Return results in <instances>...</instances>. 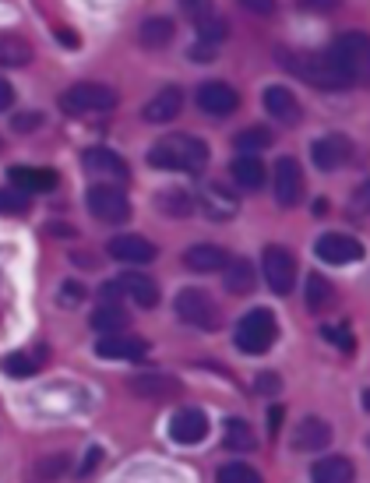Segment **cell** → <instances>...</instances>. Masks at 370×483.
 I'll return each instance as SVG.
<instances>
[{
	"label": "cell",
	"mask_w": 370,
	"mask_h": 483,
	"mask_svg": "<svg viewBox=\"0 0 370 483\" xmlns=\"http://www.w3.org/2000/svg\"><path fill=\"white\" fill-rule=\"evenodd\" d=\"M208 162V145L194 134H166L149 149V166L152 169H169V173H202Z\"/></svg>",
	"instance_id": "obj_1"
},
{
	"label": "cell",
	"mask_w": 370,
	"mask_h": 483,
	"mask_svg": "<svg viewBox=\"0 0 370 483\" xmlns=\"http://www.w3.org/2000/svg\"><path fill=\"white\" fill-rule=\"evenodd\" d=\"M329 68L335 71V78L342 81V88H349L353 81L364 78L367 71V36L364 32H346L329 46L325 53Z\"/></svg>",
	"instance_id": "obj_2"
},
{
	"label": "cell",
	"mask_w": 370,
	"mask_h": 483,
	"mask_svg": "<svg viewBox=\"0 0 370 483\" xmlns=\"http://www.w3.org/2000/svg\"><path fill=\"white\" fill-rule=\"evenodd\" d=\"M113 106H117V92L110 85H99V81H78V85L60 92V110L71 114V117L110 114Z\"/></svg>",
	"instance_id": "obj_3"
},
{
	"label": "cell",
	"mask_w": 370,
	"mask_h": 483,
	"mask_svg": "<svg viewBox=\"0 0 370 483\" xmlns=\"http://www.w3.org/2000/svg\"><path fill=\"white\" fill-rule=\"evenodd\" d=\"M275 339H279V322H275V314L265 311V307H257V311L244 314L240 324H237V335H233L237 350L247 353V357H261V353H268V350L275 346Z\"/></svg>",
	"instance_id": "obj_4"
},
{
	"label": "cell",
	"mask_w": 370,
	"mask_h": 483,
	"mask_svg": "<svg viewBox=\"0 0 370 483\" xmlns=\"http://www.w3.org/2000/svg\"><path fill=\"white\" fill-rule=\"evenodd\" d=\"M279 57V64L293 71L300 81H307V85H314V88H342V81L335 78V71L329 68V60H325V53H307V50H279L275 53Z\"/></svg>",
	"instance_id": "obj_5"
},
{
	"label": "cell",
	"mask_w": 370,
	"mask_h": 483,
	"mask_svg": "<svg viewBox=\"0 0 370 483\" xmlns=\"http://www.w3.org/2000/svg\"><path fill=\"white\" fill-rule=\"evenodd\" d=\"M85 205H88V212L99 223H110V226L131 219V198H127V191L117 187V184H95V187H88L85 191Z\"/></svg>",
	"instance_id": "obj_6"
},
{
	"label": "cell",
	"mask_w": 370,
	"mask_h": 483,
	"mask_svg": "<svg viewBox=\"0 0 370 483\" xmlns=\"http://www.w3.org/2000/svg\"><path fill=\"white\" fill-rule=\"evenodd\" d=\"M173 307H176V318L184 324H191V328H202V332H215L219 328V307H215V300L208 296L205 289H198V286L180 289Z\"/></svg>",
	"instance_id": "obj_7"
},
{
	"label": "cell",
	"mask_w": 370,
	"mask_h": 483,
	"mask_svg": "<svg viewBox=\"0 0 370 483\" xmlns=\"http://www.w3.org/2000/svg\"><path fill=\"white\" fill-rule=\"evenodd\" d=\"M261 272H265V282L279 293V296H286L293 293V286H296V258L289 254L286 247H279V243H272V247H265V254H261Z\"/></svg>",
	"instance_id": "obj_8"
},
{
	"label": "cell",
	"mask_w": 370,
	"mask_h": 483,
	"mask_svg": "<svg viewBox=\"0 0 370 483\" xmlns=\"http://www.w3.org/2000/svg\"><path fill=\"white\" fill-rule=\"evenodd\" d=\"M311 159H314L318 169L335 173V169H342V166H349L356 159V149H353V141L346 134H325V138H318L311 145Z\"/></svg>",
	"instance_id": "obj_9"
},
{
	"label": "cell",
	"mask_w": 370,
	"mask_h": 483,
	"mask_svg": "<svg viewBox=\"0 0 370 483\" xmlns=\"http://www.w3.org/2000/svg\"><path fill=\"white\" fill-rule=\"evenodd\" d=\"M272 191H275V202L283 208H293V205L303 198V169L293 156H283L275 162V173H272Z\"/></svg>",
	"instance_id": "obj_10"
},
{
	"label": "cell",
	"mask_w": 370,
	"mask_h": 483,
	"mask_svg": "<svg viewBox=\"0 0 370 483\" xmlns=\"http://www.w3.org/2000/svg\"><path fill=\"white\" fill-rule=\"evenodd\" d=\"M208 434V416L198 409V406H184L169 416V438L176 444H202Z\"/></svg>",
	"instance_id": "obj_11"
},
{
	"label": "cell",
	"mask_w": 370,
	"mask_h": 483,
	"mask_svg": "<svg viewBox=\"0 0 370 483\" xmlns=\"http://www.w3.org/2000/svg\"><path fill=\"white\" fill-rule=\"evenodd\" d=\"M198 205H202V212H205L208 219H215V223H230V219L240 212V198H237V191H233V187H226V184H219V180H212V184L202 187Z\"/></svg>",
	"instance_id": "obj_12"
},
{
	"label": "cell",
	"mask_w": 370,
	"mask_h": 483,
	"mask_svg": "<svg viewBox=\"0 0 370 483\" xmlns=\"http://www.w3.org/2000/svg\"><path fill=\"white\" fill-rule=\"evenodd\" d=\"M85 169L92 173V177H99V184H106V180H113V184H123V180H131V169H127V162L113 152V149H103V145H95V149H85Z\"/></svg>",
	"instance_id": "obj_13"
},
{
	"label": "cell",
	"mask_w": 370,
	"mask_h": 483,
	"mask_svg": "<svg viewBox=\"0 0 370 483\" xmlns=\"http://www.w3.org/2000/svg\"><path fill=\"white\" fill-rule=\"evenodd\" d=\"M198 106L205 110L208 117H230L240 106V92L226 81H205L198 88Z\"/></svg>",
	"instance_id": "obj_14"
},
{
	"label": "cell",
	"mask_w": 370,
	"mask_h": 483,
	"mask_svg": "<svg viewBox=\"0 0 370 483\" xmlns=\"http://www.w3.org/2000/svg\"><path fill=\"white\" fill-rule=\"evenodd\" d=\"M106 251L121 265H149L156 258V243H149L141 233H121L106 243Z\"/></svg>",
	"instance_id": "obj_15"
},
{
	"label": "cell",
	"mask_w": 370,
	"mask_h": 483,
	"mask_svg": "<svg viewBox=\"0 0 370 483\" xmlns=\"http://www.w3.org/2000/svg\"><path fill=\"white\" fill-rule=\"evenodd\" d=\"M314 254L325 261V265H349V261H360L364 258V247L346 237V233H325L321 241L314 243Z\"/></svg>",
	"instance_id": "obj_16"
},
{
	"label": "cell",
	"mask_w": 370,
	"mask_h": 483,
	"mask_svg": "<svg viewBox=\"0 0 370 483\" xmlns=\"http://www.w3.org/2000/svg\"><path fill=\"white\" fill-rule=\"evenodd\" d=\"M95 357L103 360H145L149 357V346L134 335H99L95 342Z\"/></svg>",
	"instance_id": "obj_17"
},
{
	"label": "cell",
	"mask_w": 370,
	"mask_h": 483,
	"mask_svg": "<svg viewBox=\"0 0 370 483\" xmlns=\"http://www.w3.org/2000/svg\"><path fill=\"white\" fill-rule=\"evenodd\" d=\"M261 103H265V110H268V117L279 123H300L303 117V110H300V103H296V96L289 92L286 85H268L265 92H261Z\"/></svg>",
	"instance_id": "obj_18"
},
{
	"label": "cell",
	"mask_w": 370,
	"mask_h": 483,
	"mask_svg": "<svg viewBox=\"0 0 370 483\" xmlns=\"http://www.w3.org/2000/svg\"><path fill=\"white\" fill-rule=\"evenodd\" d=\"M184 265L198 276H212V272H222L230 265V254L219 243H191L184 251Z\"/></svg>",
	"instance_id": "obj_19"
},
{
	"label": "cell",
	"mask_w": 370,
	"mask_h": 483,
	"mask_svg": "<svg viewBox=\"0 0 370 483\" xmlns=\"http://www.w3.org/2000/svg\"><path fill=\"white\" fill-rule=\"evenodd\" d=\"M7 180H11V187H18L25 195H50L60 184V177L53 169H32V166H11Z\"/></svg>",
	"instance_id": "obj_20"
},
{
	"label": "cell",
	"mask_w": 370,
	"mask_h": 483,
	"mask_svg": "<svg viewBox=\"0 0 370 483\" xmlns=\"http://www.w3.org/2000/svg\"><path fill=\"white\" fill-rule=\"evenodd\" d=\"M180 110H184V88H176V85H166L159 88L152 99H149V106H145V121L149 123H169L180 117Z\"/></svg>",
	"instance_id": "obj_21"
},
{
	"label": "cell",
	"mask_w": 370,
	"mask_h": 483,
	"mask_svg": "<svg viewBox=\"0 0 370 483\" xmlns=\"http://www.w3.org/2000/svg\"><path fill=\"white\" fill-rule=\"evenodd\" d=\"M331 444V427L321 416H303L293 431V448L296 451H325Z\"/></svg>",
	"instance_id": "obj_22"
},
{
	"label": "cell",
	"mask_w": 370,
	"mask_h": 483,
	"mask_svg": "<svg viewBox=\"0 0 370 483\" xmlns=\"http://www.w3.org/2000/svg\"><path fill=\"white\" fill-rule=\"evenodd\" d=\"M117 289L127 293V300H134L138 307H156L159 304V286L152 276H145V272H123L121 282H117Z\"/></svg>",
	"instance_id": "obj_23"
},
{
	"label": "cell",
	"mask_w": 370,
	"mask_h": 483,
	"mask_svg": "<svg viewBox=\"0 0 370 483\" xmlns=\"http://www.w3.org/2000/svg\"><path fill=\"white\" fill-rule=\"evenodd\" d=\"M131 392L141 396V399L166 403V399H173V396L180 392V385H176V378H169V374H138V378H131Z\"/></svg>",
	"instance_id": "obj_24"
},
{
	"label": "cell",
	"mask_w": 370,
	"mask_h": 483,
	"mask_svg": "<svg viewBox=\"0 0 370 483\" xmlns=\"http://www.w3.org/2000/svg\"><path fill=\"white\" fill-rule=\"evenodd\" d=\"M356 466L346 455H329L311 466V483H353Z\"/></svg>",
	"instance_id": "obj_25"
},
{
	"label": "cell",
	"mask_w": 370,
	"mask_h": 483,
	"mask_svg": "<svg viewBox=\"0 0 370 483\" xmlns=\"http://www.w3.org/2000/svg\"><path fill=\"white\" fill-rule=\"evenodd\" d=\"M230 173H233V180L247 187V191H257L261 184H265V162L257 159V156H250V152H237V159L230 162Z\"/></svg>",
	"instance_id": "obj_26"
},
{
	"label": "cell",
	"mask_w": 370,
	"mask_h": 483,
	"mask_svg": "<svg viewBox=\"0 0 370 483\" xmlns=\"http://www.w3.org/2000/svg\"><path fill=\"white\" fill-rule=\"evenodd\" d=\"M173 36H176V25L169 18H163V14L145 18L141 29H138V40H141V46H149V50H163V46L173 42Z\"/></svg>",
	"instance_id": "obj_27"
},
{
	"label": "cell",
	"mask_w": 370,
	"mask_h": 483,
	"mask_svg": "<svg viewBox=\"0 0 370 483\" xmlns=\"http://www.w3.org/2000/svg\"><path fill=\"white\" fill-rule=\"evenodd\" d=\"M156 208H159L163 215H169V219H187L191 208H194V198H191L184 187H173V191L156 195Z\"/></svg>",
	"instance_id": "obj_28"
},
{
	"label": "cell",
	"mask_w": 370,
	"mask_h": 483,
	"mask_svg": "<svg viewBox=\"0 0 370 483\" xmlns=\"http://www.w3.org/2000/svg\"><path fill=\"white\" fill-rule=\"evenodd\" d=\"M92 328H95L99 335H121L123 328H127V311L117 307V304H103V307L92 314Z\"/></svg>",
	"instance_id": "obj_29"
},
{
	"label": "cell",
	"mask_w": 370,
	"mask_h": 483,
	"mask_svg": "<svg viewBox=\"0 0 370 483\" xmlns=\"http://www.w3.org/2000/svg\"><path fill=\"white\" fill-rule=\"evenodd\" d=\"M32 60V46L18 36H0V68H25Z\"/></svg>",
	"instance_id": "obj_30"
},
{
	"label": "cell",
	"mask_w": 370,
	"mask_h": 483,
	"mask_svg": "<svg viewBox=\"0 0 370 483\" xmlns=\"http://www.w3.org/2000/svg\"><path fill=\"white\" fill-rule=\"evenodd\" d=\"M222 442H226V448H233V451H254L257 448V438H254V431H250L247 420H226Z\"/></svg>",
	"instance_id": "obj_31"
},
{
	"label": "cell",
	"mask_w": 370,
	"mask_h": 483,
	"mask_svg": "<svg viewBox=\"0 0 370 483\" xmlns=\"http://www.w3.org/2000/svg\"><path fill=\"white\" fill-rule=\"evenodd\" d=\"M254 282H257V276H254V265H250L247 258L226 265V289H230V293H250Z\"/></svg>",
	"instance_id": "obj_32"
},
{
	"label": "cell",
	"mask_w": 370,
	"mask_h": 483,
	"mask_svg": "<svg viewBox=\"0 0 370 483\" xmlns=\"http://www.w3.org/2000/svg\"><path fill=\"white\" fill-rule=\"evenodd\" d=\"M233 145H237V152H250V156H257L261 149H268V145H272V131H268V127H247V131H240V134L233 138Z\"/></svg>",
	"instance_id": "obj_33"
},
{
	"label": "cell",
	"mask_w": 370,
	"mask_h": 483,
	"mask_svg": "<svg viewBox=\"0 0 370 483\" xmlns=\"http://www.w3.org/2000/svg\"><path fill=\"white\" fill-rule=\"evenodd\" d=\"M331 300V286L318 272L314 276H307V307L311 311H321V307H329Z\"/></svg>",
	"instance_id": "obj_34"
},
{
	"label": "cell",
	"mask_w": 370,
	"mask_h": 483,
	"mask_svg": "<svg viewBox=\"0 0 370 483\" xmlns=\"http://www.w3.org/2000/svg\"><path fill=\"white\" fill-rule=\"evenodd\" d=\"M0 370H4V374H14V378H32V374L40 370V363L32 360L29 353H11V357L0 360Z\"/></svg>",
	"instance_id": "obj_35"
},
{
	"label": "cell",
	"mask_w": 370,
	"mask_h": 483,
	"mask_svg": "<svg viewBox=\"0 0 370 483\" xmlns=\"http://www.w3.org/2000/svg\"><path fill=\"white\" fill-rule=\"evenodd\" d=\"M198 25V40L202 42H212V46H219V42L226 40V22L219 18V14H208V18H202V22H194Z\"/></svg>",
	"instance_id": "obj_36"
},
{
	"label": "cell",
	"mask_w": 370,
	"mask_h": 483,
	"mask_svg": "<svg viewBox=\"0 0 370 483\" xmlns=\"http://www.w3.org/2000/svg\"><path fill=\"white\" fill-rule=\"evenodd\" d=\"M219 483H261L257 469H250L244 462H230L219 469Z\"/></svg>",
	"instance_id": "obj_37"
},
{
	"label": "cell",
	"mask_w": 370,
	"mask_h": 483,
	"mask_svg": "<svg viewBox=\"0 0 370 483\" xmlns=\"http://www.w3.org/2000/svg\"><path fill=\"white\" fill-rule=\"evenodd\" d=\"M0 212H7V215L29 212V195L18 187H0Z\"/></svg>",
	"instance_id": "obj_38"
},
{
	"label": "cell",
	"mask_w": 370,
	"mask_h": 483,
	"mask_svg": "<svg viewBox=\"0 0 370 483\" xmlns=\"http://www.w3.org/2000/svg\"><path fill=\"white\" fill-rule=\"evenodd\" d=\"M321 339L335 342L342 353H353V350H356V339H353V332H346L342 324H325V328H321Z\"/></svg>",
	"instance_id": "obj_39"
},
{
	"label": "cell",
	"mask_w": 370,
	"mask_h": 483,
	"mask_svg": "<svg viewBox=\"0 0 370 483\" xmlns=\"http://www.w3.org/2000/svg\"><path fill=\"white\" fill-rule=\"evenodd\" d=\"M68 466H71V459H68V455H50V459H42L40 462V473L46 477V480H60Z\"/></svg>",
	"instance_id": "obj_40"
},
{
	"label": "cell",
	"mask_w": 370,
	"mask_h": 483,
	"mask_svg": "<svg viewBox=\"0 0 370 483\" xmlns=\"http://www.w3.org/2000/svg\"><path fill=\"white\" fill-rule=\"evenodd\" d=\"M180 7H184V14H187L191 22H202L208 14H215V4H212V0H180Z\"/></svg>",
	"instance_id": "obj_41"
},
{
	"label": "cell",
	"mask_w": 370,
	"mask_h": 483,
	"mask_svg": "<svg viewBox=\"0 0 370 483\" xmlns=\"http://www.w3.org/2000/svg\"><path fill=\"white\" fill-rule=\"evenodd\" d=\"M82 296H85L82 282H64V286H60V304H64V307H75V304H82Z\"/></svg>",
	"instance_id": "obj_42"
},
{
	"label": "cell",
	"mask_w": 370,
	"mask_h": 483,
	"mask_svg": "<svg viewBox=\"0 0 370 483\" xmlns=\"http://www.w3.org/2000/svg\"><path fill=\"white\" fill-rule=\"evenodd\" d=\"M240 7L250 11V14H257V18H268V14H275V0H240Z\"/></svg>",
	"instance_id": "obj_43"
},
{
	"label": "cell",
	"mask_w": 370,
	"mask_h": 483,
	"mask_svg": "<svg viewBox=\"0 0 370 483\" xmlns=\"http://www.w3.org/2000/svg\"><path fill=\"white\" fill-rule=\"evenodd\" d=\"M219 57V46H212V42H194L191 46V60H198V64H205V60H215Z\"/></svg>",
	"instance_id": "obj_44"
},
{
	"label": "cell",
	"mask_w": 370,
	"mask_h": 483,
	"mask_svg": "<svg viewBox=\"0 0 370 483\" xmlns=\"http://www.w3.org/2000/svg\"><path fill=\"white\" fill-rule=\"evenodd\" d=\"M279 388H283L279 374H257V392H261V396H275Z\"/></svg>",
	"instance_id": "obj_45"
},
{
	"label": "cell",
	"mask_w": 370,
	"mask_h": 483,
	"mask_svg": "<svg viewBox=\"0 0 370 483\" xmlns=\"http://www.w3.org/2000/svg\"><path fill=\"white\" fill-rule=\"evenodd\" d=\"M36 127H42V114H22V117H14V131H22V134H29Z\"/></svg>",
	"instance_id": "obj_46"
},
{
	"label": "cell",
	"mask_w": 370,
	"mask_h": 483,
	"mask_svg": "<svg viewBox=\"0 0 370 483\" xmlns=\"http://www.w3.org/2000/svg\"><path fill=\"white\" fill-rule=\"evenodd\" d=\"M338 4H342V0H300V7H307V11H321V14H325V11H335Z\"/></svg>",
	"instance_id": "obj_47"
},
{
	"label": "cell",
	"mask_w": 370,
	"mask_h": 483,
	"mask_svg": "<svg viewBox=\"0 0 370 483\" xmlns=\"http://www.w3.org/2000/svg\"><path fill=\"white\" fill-rule=\"evenodd\" d=\"M95 462H103V451H99V448H88V455H85V462H82V469H78V473L88 477V473L95 469Z\"/></svg>",
	"instance_id": "obj_48"
},
{
	"label": "cell",
	"mask_w": 370,
	"mask_h": 483,
	"mask_svg": "<svg viewBox=\"0 0 370 483\" xmlns=\"http://www.w3.org/2000/svg\"><path fill=\"white\" fill-rule=\"evenodd\" d=\"M11 103H14V88H11L7 81L0 78V114H4V110H7Z\"/></svg>",
	"instance_id": "obj_49"
},
{
	"label": "cell",
	"mask_w": 370,
	"mask_h": 483,
	"mask_svg": "<svg viewBox=\"0 0 370 483\" xmlns=\"http://www.w3.org/2000/svg\"><path fill=\"white\" fill-rule=\"evenodd\" d=\"M57 40L64 42L68 50H78V32H68V29H57Z\"/></svg>",
	"instance_id": "obj_50"
},
{
	"label": "cell",
	"mask_w": 370,
	"mask_h": 483,
	"mask_svg": "<svg viewBox=\"0 0 370 483\" xmlns=\"http://www.w3.org/2000/svg\"><path fill=\"white\" fill-rule=\"evenodd\" d=\"M268 413H272V416H268V427H272V431H279V424H283V406H272Z\"/></svg>",
	"instance_id": "obj_51"
}]
</instances>
